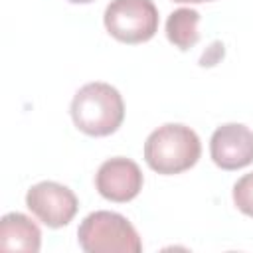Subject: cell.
I'll return each mask as SVG.
<instances>
[{
	"mask_svg": "<svg viewBox=\"0 0 253 253\" xmlns=\"http://www.w3.org/2000/svg\"><path fill=\"white\" fill-rule=\"evenodd\" d=\"M69 113L81 132L89 136H109L123 125L125 103L113 85L91 81L73 95Z\"/></svg>",
	"mask_w": 253,
	"mask_h": 253,
	"instance_id": "obj_1",
	"label": "cell"
},
{
	"mask_svg": "<svg viewBox=\"0 0 253 253\" xmlns=\"http://www.w3.org/2000/svg\"><path fill=\"white\" fill-rule=\"evenodd\" d=\"M202 154V142L196 130L180 123H166L154 128L144 142L146 164L164 176L190 170Z\"/></svg>",
	"mask_w": 253,
	"mask_h": 253,
	"instance_id": "obj_2",
	"label": "cell"
},
{
	"mask_svg": "<svg viewBox=\"0 0 253 253\" xmlns=\"http://www.w3.org/2000/svg\"><path fill=\"white\" fill-rule=\"evenodd\" d=\"M79 247L85 253H140L142 241L134 225L117 211L89 213L77 229Z\"/></svg>",
	"mask_w": 253,
	"mask_h": 253,
	"instance_id": "obj_3",
	"label": "cell"
},
{
	"mask_svg": "<svg viewBox=\"0 0 253 253\" xmlns=\"http://www.w3.org/2000/svg\"><path fill=\"white\" fill-rule=\"evenodd\" d=\"M103 22L115 40L142 43L158 32V10L152 0H111Z\"/></svg>",
	"mask_w": 253,
	"mask_h": 253,
	"instance_id": "obj_4",
	"label": "cell"
},
{
	"mask_svg": "<svg viewBox=\"0 0 253 253\" xmlns=\"http://www.w3.org/2000/svg\"><path fill=\"white\" fill-rule=\"evenodd\" d=\"M28 210L47 227H63L67 225L79 208L77 196L63 184L45 180L34 184L26 194Z\"/></svg>",
	"mask_w": 253,
	"mask_h": 253,
	"instance_id": "obj_5",
	"label": "cell"
},
{
	"mask_svg": "<svg viewBox=\"0 0 253 253\" xmlns=\"http://www.w3.org/2000/svg\"><path fill=\"white\" fill-rule=\"evenodd\" d=\"M142 182L144 178L138 164L125 156H115L105 160L95 176L97 192L105 200L117 204L134 200L142 190Z\"/></svg>",
	"mask_w": 253,
	"mask_h": 253,
	"instance_id": "obj_6",
	"label": "cell"
},
{
	"mask_svg": "<svg viewBox=\"0 0 253 253\" xmlns=\"http://www.w3.org/2000/svg\"><path fill=\"white\" fill-rule=\"evenodd\" d=\"M210 154L221 170H239L253 162V130L241 123H227L213 130Z\"/></svg>",
	"mask_w": 253,
	"mask_h": 253,
	"instance_id": "obj_7",
	"label": "cell"
},
{
	"mask_svg": "<svg viewBox=\"0 0 253 253\" xmlns=\"http://www.w3.org/2000/svg\"><path fill=\"white\" fill-rule=\"evenodd\" d=\"M42 247L40 227L24 213L10 211L0 219V249L38 253Z\"/></svg>",
	"mask_w": 253,
	"mask_h": 253,
	"instance_id": "obj_8",
	"label": "cell"
},
{
	"mask_svg": "<svg viewBox=\"0 0 253 253\" xmlns=\"http://www.w3.org/2000/svg\"><path fill=\"white\" fill-rule=\"evenodd\" d=\"M200 14L192 8H178L166 20V38L178 49L186 51L200 42Z\"/></svg>",
	"mask_w": 253,
	"mask_h": 253,
	"instance_id": "obj_9",
	"label": "cell"
},
{
	"mask_svg": "<svg viewBox=\"0 0 253 253\" xmlns=\"http://www.w3.org/2000/svg\"><path fill=\"white\" fill-rule=\"evenodd\" d=\"M233 202L241 213L253 217V172L241 176L233 184Z\"/></svg>",
	"mask_w": 253,
	"mask_h": 253,
	"instance_id": "obj_10",
	"label": "cell"
},
{
	"mask_svg": "<svg viewBox=\"0 0 253 253\" xmlns=\"http://www.w3.org/2000/svg\"><path fill=\"white\" fill-rule=\"evenodd\" d=\"M174 2H188V4H200V2H211V0H174Z\"/></svg>",
	"mask_w": 253,
	"mask_h": 253,
	"instance_id": "obj_11",
	"label": "cell"
},
{
	"mask_svg": "<svg viewBox=\"0 0 253 253\" xmlns=\"http://www.w3.org/2000/svg\"><path fill=\"white\" fill-rule=\"evenodd\" d=\"M67 2H73V4H87V2H93V0H67Z\"/></svg>",
	"mask_w": 253,
	"mask_h": 253,
	"instance_id": "obj_12",
	"label": "cell"
}]
</instances>
